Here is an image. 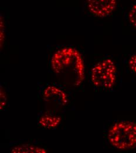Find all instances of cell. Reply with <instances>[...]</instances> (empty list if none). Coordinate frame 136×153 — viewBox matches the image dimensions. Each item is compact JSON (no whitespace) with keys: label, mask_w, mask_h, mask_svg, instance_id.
<instances>
[{"label":"cell","mask_w":136,"mask_h":153,"mask_svg":"<svg viewBox=\"0 0 136 153\" xmlns=\"http://www.w3.org/2000/svg\"><path fill=\"white\" fill-rule=\"evenodd\" d=\"M52 70L59 82L65 87H79L85 78V65L81 54L71 47L55 51L51 60Z\"/></svg>","instance_id":"6da1fadb"},{"label":"cell","mask_w":136,"mask_h":153,"mask_svg":"<svg viewBox=\"0 0 136 153\" xmlns=\"http://www.w3.org/2000/svg\"><path fill=\"white\" fill-rule=\"evenodd\" d=\"M108 140L120 150L136 149V122L121 121L114 124L109 130Z\"/></svg>","instance_id":"7a4b0ae2"},{"label":"cell","mask_w":136,"mask_h":153,"mask_svg":"<svg viewBox=\"0 0 136 153\" xmlns=\"http://www.w3.org/2000/svg\"><path fill=\"white\" fill-rule=\"evenodd\" d=\"M90 76L92 82L95 87L101 90H110L116 82V64L110 58L103 59L94 65Z\"/></svg>","instance_id":"3957f363"},{"label":"cell","mask_w":136,"mask_h":153,"mask_svg":"<svg viewBox=\"0 0 136 153\" xmlns=\"http://www.w3.org/2000/svg\"><path fill=\"white\" fill-rule=\"evenodd\" d=\"M43 99L48 111L55 113L62 110L68 104L66 94L57 87L50 85L43 91Z\"/></svg>","instance_id":"277c9868"},{"label":"cell","mask_w":136,"mask_h":153,"mask_svg":"<svg viewBox=\"0 0 136 153\" xmlns=\"http://www.w3.org/2000/svg\"><path fill=\"white\" fill-rule=\"evenodd\" d=\"M117 0H86V7L93 16L104 18L110 16L115 10Z\"/></svg>","instance_id":"5b68a950"},{"label":"cell","mask_w":136,"mask_h":153,"mask_svg":"<svg viewBox=\"0 0 136 153\" xmlns=\"http://www.w3.org/2000/svg\"><path fill=\"white\" fill-rule=\"evenodd\" d=\"M48 112V113H45L39 118L38 124L40 127L44 128L54 129L60 124L61 118L58 115L51 113L50 111Z\"/></svg>","instance_id":"8992f818"},{"label":"cell","mask_w":136,"mask_h":153,"mask_svg":"<svg viewBox=\"0 0 136 153\" xmlns=\"http://www.w3.org/2000/svg\"><path fill=\"white\" fill-rule=\"evenodd\" d=\"M12 153H46L45 149L31 144H22L11 149Z\"/></svg>","instance_id":"52a82bcc"},{"label":"cell","mask_w":136,"mask_h":153,"mask_svg":"<svg viewBox=\"0 0 136 153\" xmlns=\"http://www.w3.org/2000/svg\"><path fill=\"white\" fill-rule=\"evenodd\" d=\"M129 19L131 24L136 28V3L132 6L129 11Z\"/></svg>","instance_id":"ba28073f"},{"label":"cell","mask_w":136,"mask_h":153,"mask_svg":"<svg viewBox=\"0 0 136 153\" xmlns=\"http://www.w3.org/2000/svg\"><path fill=\"white\" fill-rule=\"evenodd\" d=\"M0 97H1V102H0V108L2 110L4 107L6 105L7 102V98L6 96V93L4 90V88L1 86V90H0Z\"/></svg>","instance_id":"9c48e42d"},{"label":"cell","mask_w":136,"mask_h":153,"mask_svg":"<svg viewBox=\"0 0 136 153\" xmlns=\"http://www.w3.org/2000/svg\"><path fill=\"white\" fill-rule=\"evenodd\" d=\"M129 65L131 70L136 74V53L130 58Z\"/></svg>","instance_id":"30bf717a"},{"label":"cell","mask_w":136,"mask_h":153,"mask_svg":"<svg viewBox=\"0 0 136 153\" xmlns=\"http://www.w3.org/2000/svg\"><path fill=\"white\" fill-rule=\"evenodd\" d=\"M5 27H4V24L3 22V19H2V17H1V36H0V38H1V47H2V44H3L4 41V38H5Z\"/></svg>","instance_id":"8fae6325"}]
</instances>
